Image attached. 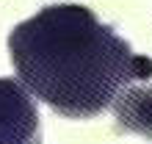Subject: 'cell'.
<instances>
[{"label":"cell","instance_id":"277c9868","mask_svg":"<svg viewBox=\"0 0 152 144\" xmlns=\"http://www.w3.org/2000/svg\"><path fill=\"white\" fill-rule=\"evenodd\" d=\"M127 78L130 80H149L152 78V61L147 56H130V61H127Z\"/></svg>","mask_w":152,"mask_h":144},{"label":"cell","instance_id":"3957f363","mask_svg":"<svg viewBox=\"0 0 152 144\" xmlns=\"http://www.w3.org/2000/svg\"><path fill=\"white\" fill-rule=\"evenodd\" d=\"M116 128L152 141V86H127L119 92Z\"/></svg>","mask_w":152,"mask_h":144},{"label":"cell","instance_id":"7a4b0ae2","mask_svg":"<svg viewBox=\"0 0 152 144\" xmlns=\"http://www.w3.org/2000/svg\"><path fill=\"white\" fill-rule=\"evenodd\" d=\"M39 114L20 80L0 78V144H36Z\"/></svg>","mask_w":152,"mask_h":144},{"label":"cell","instance_id":"6da1fadb","mask_svg":"<svg viewBox=\"0 0 152 144\" xmlns=\"http://www.w3.org/2000/svg\"><path fill=\"white\" fill-rule=\"evenodd\" d=\"M8 53L28 94L72 119L100 114L130 83V44L86 6L42 8L8 33Z\"/></svg>","mask_w":152,"mask_h":144}]
</instances>
